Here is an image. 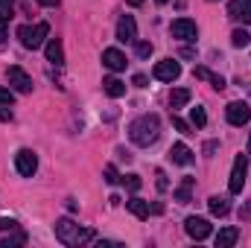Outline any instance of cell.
Instances as JSON below:
<instances>
[{"mask_svg":"<svg viewBox=\"0 0 251 248\" xmlns=\"http://www.w3.org/2000/svg\"><path fill=\"white\" fill-rule=\"evenodd\" d=\"M207 3H216V0H207Z\"/></svg>","mask_w":251,"mask_h":248,"instance_id":"b9f144b4","label":"cell"},{"mask_svg":"<svg viewBox=\"0 0 251 248\" xmlns=\"http://www.w3.org/2000/svg\"><path fill=\"white\" fill-rule=\"evenodd\" d=\"M155 178H158V190H161V193H164V190H167V175H164V170H158V173H155Z\"/></svg>","mask_w":251,"mask_h":248,"instance_id":"4dcf8cb0","label":"cell"},{"mask_svg":"<svg viewBox=\"0 0 251 248\" xmlns=\"http://www.w3.org/2000/svg\"><path fill=\"white\" fill-rule=\"evenodd\" d=\"M137 56L140 59H149L152 56V44L149 41H137Z\"/></svg>","mask_w":251,"mask_h":248,"instance_id":"f1b7e54d","label":"cell"},{"mask_svg":"<svg viewBox=\"0 0 251 248\" xmlns=\"http://www.w3.org/2000/svg\"><path fill=\"white\" fill-rule=\"evenodd\" d=\"M190 125H196V128H204V125H207V114H204L201 105L190 108Z\"/></svg>","mask_w":251,"mask_h":248,"instance_id":"7402d4cb","label":"cell"},{"mask_svg":"<svg viewBox=\"0 0 251 248\" xmlns=\"http://www.w3.org/2000/svg\"><path fill=\"white\" fill-rule=\"evenodd\" d=\"M6 35H9V26H6V21H0V44L6 41Z\"/></svg>","mask_w":251,"mask_h":248,"instance_id":"836d02e7","label":"cell"},{"mask_svg":"<svg viewBox=\"0 0 251 248\" xmlns=\"http://www.w3.org/2000/svg\"><path fill=\"white\" fill-rule=\"evenodd\" d=\"M102 173H105V181H108V184H120V181H123V178H120V173H117V167H114V164H108V167H105V170H102Z\"/></svg>","mask_w":251,"mask_h":248,"instance_id":"484cf974","label":"cell"},{"mask_svg":"<svg viewBox=\"0 0 251 248\" xmlns=\"http://www.w3.org/2000/svg\"><path fill=\"white\" fill-rule=\"evenodd\" d=\"M237 240H240V231L237 228H222L216 234V248H231Z\"/></svg>","mask_w":251,"mask_h":248,"instance_id":"ffe728a7","label":"cell"},{"mask_svg":"<svg viewBox=\"0 0 251 248\" xmlns=\"http://www.w3.org/2000/svg\"><path fill=\"white\" fill-rule=\"evenodd\" d=\"M184 228H187V234L193 240H207L210 237V222L204 216H190L187 222H184Z\"/></svg>","mask_w":251,"mask_h":248,"instance_id":"8fae6325","label":"cell"},{"mask_svg":"<svg viewBox=\"0 0 251 248\" xmlns=\"http://www.w3.org/2000/svg\"><path fill=\"white\" fill-rule=\"evenodd\" d=\"M123 184L128 187L131 193H137V190H140V184H143V181H140V175H137V173H128V175H123Z\"/></svg>","mask_w":251,"mask_h":248,"instance_id":"d4e9b609","label":"cell"},{"mask_svg":"<svg viewBox=\"0 0 251 248\" xmlns=\"http://www.w3.org/2000/svg\"><path fill=\"white\" fill-rule=\"evenodd\" d=\"M126 3H128V6H140L143 0H126Z\"/></svg>","mask_w":251,"mask_h":248,"instance_id":"f35d334b","label":"cell"},{"mask_svg":"<svg viewBox=\"0 0 251 248\" xmlns=\"http://www.w3.org/2000/svg\"><path fill=\"white\" fill-rule=\"evenodd\" d=\"M216 146H219L216 140H210V143H204V155H213V152H216Z\"/></svg>","mask_w":251,"mask_h":248,"instance_id":"d6a6232c","label":"cell"},{"mask_svg":"<svg viewBox=\"0 0 251 248\" xmlns=\"http://www.w3.org/2000/svg\"><path fill=\"white\" fill-rule=\"evenodd\" d=\"M126 207H128V213H131V216H137V219H146V216H149V204H146L143 198H137V196H134V198H128V201H126Z\"/></svg>","mask_w":251,"mask_h":248,"instance_id":"44dd1931","label":"cell"},{"mask_svg":"<svg viewBox=\"0 0 251 248\" xmlns=\"http://www.w3.org/2000/svg\"><path fill=\"white\" fill-rule=\"evenodd\" d=\"M249 155H251V140H249Z\"/></svg>","mask_w":251,"mask_h":248,"instance_id":"ab89813d","label":"cell"},{"mask_svg":"<svg viewBox=\"0 0 251 248\" xmlns=\"http://www.w3.org/2000/svg\"><path fill=\"white\" fill-rule=\"evenodd\" d=\"M41 6H59V0H38Z\"/></svg>","mask_w":251,"mask_h":248,"instance_id":"74e56055","label":"cell"},{"mask_svg":"<svg viewBox=\"0 0 251 248\" xmlns=\"http://www.w3.org/2000/svg\"><path fill=\"white\" fill-rule=\"evenodd\" d=\"M6 79H9V85L18 94H29L32 91V79H29V73L24 67H6Z\"/></svg>","mask_w":251,"mask_h":248,"instance_id":"8992f818","label":"cell"},{"mask_svg":"<svg viewBox=\"0 0 251 248\" xmlns=\"http://www.w3.org/2000/svg\"><path fill=\"white\" fill-rule=\"evenodd\" d=\"M15 228H18L15 219H0V231H15Z\"/></svg>","mask_w":251,"mask_h":248,"instance_id":"1f68e13d","label":"cell"},{"mask_svg":"<svg viewBox=\"0 0 251 248\" xmlns=\"http://www.w3.org/2000/svg\"><path fill=\"white\" fill-rule=\"evenodd\" d=\"M15 12V0H0V21H9Z\"/></svg>","mask_w":251,"mask_h":248,"instance_id":"4316f807","label":"cell"},{"mask_svg":"<svg viewBox=\"0 0 251 248\" xmlns=\"http://www.w3.org/2000/svg\"><path fill=\"white\" fill-rule=\"evenodd\" d=\"M117 41H123V44H134L137 41V24H134L131 15H123L117 21Z\"/></svg>","mask_w":251,"mask_h":248,"instance_id":"9c48e42d","label":"cell"},{"mask_svg":"<svg viewBox=\"0 0 251 248\" xmlns=\"http://www.w3.org/2000/svg\"><path fill=\"white\" fill-rule=\"evenodd\" d=\"M240 216H243V219H251V201L243 207V210H240Z\"/></svg>","mask_w":251,"mask_h":248,"instance_id":"8d00e7d4","label":"cell"},{"mask_svg":"<svg viewBox=\"0 0 251 248\" xmlns=\"http://www.w3.org/2000/svg\"><path fill=\"white\" fill-rule=\"evenodd\" d=\"M128 137H131V143H137V146H152V143L161 137V120H158V114H143V117L131 120Z\"/></svg>","mask_w":251,"mask_h":248,"instance_id":"6da1fadb","label":"cell"},{"mask_svg":"<svg viewBox=\"0 0 251 248\" xmlns=\"http://www.w3.org/2000/svg\"><path fill=\"white\" fill-rule=\"evenodd\" d=\"M12 102H15V97H12V91L0 85V108H12Z\"/></svg>","mask_w":251,"mask_h":248,"instance_id":"83f0119b","label":"cell"},{"mask_svg":"<svg viewBox=\"0 0 251 248\" xmlns=\"http://www.w3.org/2000/svg\"><path fill=\"white\" fill-rule=\"evenodd\" d=\"M249 41H251V35L246 29H234V32H231V44H234V47H249Z\"/></svg>","mask_w":251,"mask_h":248,"instance_id":"603a6c76","label":"cell"},{"mask_svg":"<svg viewBox=\"0 0 251 248\" xmlns=\"http://www.w3.org/2000/svg\"><path fill=\"white\" fill-rule=\"evenodd\" d=\"M102 91H105L111 99H117V97L126 94V82H120L117 76H105V79H102Z\"/></svg>","mask_w":251,"mask_h":248,"instance_id":"e0dca14e","label":"cell"},{"mask_svg":"<svg viewBox=\"0 0 251 248\" xmlns=\"http://www.w3.org/2000/svg\"><path fill=\"white\" fill-rule=\"evenodd\" d=\"M0 120H12V108H0Z\"/></svg>","mask_w":251,"mask_h":248,"instance_id":"d590c367","label":"cell"},{"mask_svg":"<svg viewBox=\"0 0 251 248\" xmlns=\"http://www.w3.org/2000/svg\"><path fill=\"white\" fill-rule=\"evenodd\" d=\"M15 170H18L24 178H32L35 170H38V158H35V152H32V149H21V152L15 155Z\"/></svg>","mask_w":251,"mask_h":248,"instance_id":"5b68a950","label":"cell"},{"mask_svg":"<svg viewBox=\"0 0 251 248\" xmlns=\"http://www.w3.org/2000/svg\"><path fill=\"white\" fill-rule=\"evenodd\" d=\"M207 207H210L213 216H228L231 201H228V196H210V198H207Z\"/></svg>","mask_w":251,"mask_h":248,"instance_id":"ac0fdd59","label":"cell"},{"mask_svg":"<svg viewBox=\"0 0 251 248\" xmlns=\"http://www.w3.org/2000/svg\"><path fill=\"white\" fill-rule=\"evenodd\" d=\"M190 99H193V94H190L187 88H176L173 94H170V108L173 111H178V108H184Z\"/></svg>","mask_w":251,"mask_h":248,"instance_id":"d6986e66","label":"cell"},{"mask_svg":"<svg viewBox=\"0 0 251 248\" xmlns=\"http://www.w3.org/2000/svg\"><path fill=\"white\" fill-rule=\"evenodd\" d=\"M47 35H50V26L47 24H24L21 29H18V38H21V44L26 47V50H38L41 44H47Z\"/></svg>","mask_w":251,"mask_h":248,"instance_id":"3957f363","label":"cell"},{"mask_svg":"<svg viewBox=\"0 0 251 248\" xmlns=\"http://www.w3.org/2000/svg\"><path fill=\"white\" fill-rule=\"evenodd\" d=\"M193 184H196V178H190V175L181 178V184L173 190V198H176L178 204H190V201H193Z\"/></svg>","mask_w":251,"mask_h":248,"instance_id":"9a60e30c","label":"cell"},{"mask_svg":"<svg viewBox=\"0 0 251 248\" xmlns=\"http://www.w3.org/2000/svg\"><path fill=\"white\" fill-rule=\"evenodd\" d=\"M134 85H137V88H146V76H143V73H137V76H134Z\"/></svg>","mask_w":251,"mask_h":248,"instance_id":"e575fe53","label":"cell"},{"mask_svg":"<svg viewBox=\"0 0 251 248\" xmlns=\"http://www.w3.org/2000/svg\"><path fill=\"white\" fill-rule=\"evenodd\" d=\"M225 117H228V123L231 125H246L251 120V105L249 102H228Z\"/></svg>","mask_w":251,"mask_h":248,"instance_id":"52a82bcc","label":"cell"},{"mask_svg":"<svg viewBox=\"0 0 251 248\" xmlns=\"http://www.w3.org/2000/svg\"><path fill=\"white\" fill-rule=\"evenodd\" d=\"M246 170H249V158L246 155H237L234 158V167H231V181H228V190L234 196L243 193V187H246Z\"/></svg>","mask_w":251,"mask_h":248,"instance_id":"277c9868","label":"cell"},{"mask_svg":"<svg viewBox=\"0 0 251 248\" xmlns=\"http://www.w3.org/2000/svg\"><path fill=\"white\" fill-rule=\"evenodd\" d=\"M170 32H173V38H181V41H196V21H190V18H178V21H173Z\"/></svg>","mask_w":251,"mask_h":248,"instance_id":"30bf717a","label":"cell"},{"mask_svg":"<svg viewBox=\"0 0 251 248\" xmlns=\"http://www.w3.org/2000/svg\"><path fill=\"white\" fill-rule=\"evenodd\" d=\"M102 64L108 67V70H114V73H120V70H126V56L117 50V47H108V50H102Z\"/></svg>","mask_w":251,"mask_h":248,"instance_id":"7c38bea8","label":"cell"},{"mask_svg":"<svg viewBox=\"0 0 251 248\" xmlns=\"http://www.w3.org/2000/svg\"><path fill=\"white\" fill-rule=\"evenodd\" d=\"M24 243H26V234H21V231H18V234L6 237V240H3L0 246H3V248H15V246H24Z\"/></svg>","mask_w":251,"mask_h":248,"instance_id":"cb8c5ba5","label":"cell"},{"mask_svg":"<svg viewBox=\"0 0 251 248\" xmlns=\"http://www.w3.org/2000/svg\"><path fill=\"white\" fill-rule=\"evenodd\" d=\"M56 240H59L62 246H82V243H91V240H94V231L79 228L70 216H64V219L56 222Z\"/></svg>","mask_w":251,"mask_h":248,"instance_id":"7a4b0ae2","label":"cell"},{"mask_svg":"<svg viewBox=\"0 0 251 248\" xmlns=\"http://www.w3.org/2000/svg\"><path fill=\"white\" fill-rule=\"evenodd\" d=\"M173 125H176L181 134H190V123H187V120H181L178 114H173Z\"/></svg>","mask_w":251,"mask_h":248,"instance_id":"f546056e","label":"cell"},{"mask_svg":"<svg viewBox=\"0 0 251 248\" xmlns=\"http://www.w3.org/2000/svg\"><path fill=\"white\" fill-rule=\"evenodd\" d=\"M155 3H167V0H155Z\"/></svg>","mask_w":251,"mask_h":248,"instance_id":"60d3db41","label":"cell"},{"mask_svg":"<svg viewBox=\"0 0 251 248\" xmlns=\"http://www.w3.org/2000/svg\"><path fill=\"white\" fill-rule=\"evenodd\" d=\"M155 79L158 82H176L178 76H181V64L178 62H173V59H164V62H158L155 64Z\"/></svg>","mask_w":251,"mask_h":248,"instance_id":"ba28073f","label":"cell"},{"mask_svg":"<svg viewBox=\"0 0 251 248\" xmlns=\"http://www.w3.org/2000/svg\"><path fill=\"white\" fill-rule=\"evenodd\" d=\"M170 158H173V164H178V167H190V164H193V152H190L187 143H173Z\"/></svg>","mask_w":251,"mask_h":248,"instance_id":"5bb4252c","label":"cell"},{"mask_svg":"<svg viewBox=\"0 0 251 248\" xmlns=\"http://www.w3.org/2000/svg\"><path fill=\"white\" fill-rule=\"evenodd\" d=\"M228 15H231L234 21L251 24V3L249 0H231V3H228Z\"/></svg>","mask_w":251,"mask_h":248,"instance_id":"4fadbf2b","label":"cell"},{"mask_svg":"<svg viewBox=\"0 0 251 248\" xmlns=\"http://www.w3.org/2000/svg\"><path fill=\"white\" fill-rule=\"evenodd\" d=\"M249 3H251V0H249Z\"/></svg>","mask_w":251,"mask_h":248,"instance_id":"7bdbcfd3","label":"cell"},{"mask_svg":"<svg viewBox=\"0 0 251 248\" xmlns=\"http://www.w3.org/2000/svg\"><path fill=\"white\" fill-rule=\"evenodd\" d=\"M44 53H47V62L50 64H64V47L59 38H47V47H44Z\"/></svg>","mask_w":251,"mask_h":248,"instance_id":"2e32d148","label":"cell"}]
</instances>
